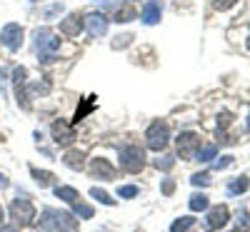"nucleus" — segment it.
I'll return each instance as SVG.
<instances>
[{
	"mask_svg": "<svg viewBox=\"0 0 250 232\" xmlns=\"http://www.w3.org/2000/svg\"><path fill=\"white\" fill-rule=\"evenodd\" d=\"M143 147L140 145H125L120 150V167L125 173H140L143 170Z\"/></svg>",
	"mask_w": 250,
	"mask_h": 232,
	"instance_id": "nucleus-1",
	"label": "nucleus"
},
{
	"mask_svg": "<svg viewBox=\"0 0 250 232\" xmlns=\"http://www.w3.org/2000/svg\"><path fill=\"white\" fill-rule=\"evenodd\" d=\"M35 38H38V53H40V60L43 62H53L55 60V53H58V48H60V40L50 33V30H38L35 33Z\"/></svg>",
	"mask_w": 250,
	"mask_h": 232,
	"instance_id": "nucleus-2",
	"label": "nucleus"
},
{
	"mask_svg": "<svg viewBox=\"0 0 250 232\" xmlns=\"http://www.w3.org/2000/svg\"><path fill=\"white\" fill-rule=\"evenodd\" d=\"M168 137H170V128H168V122H163V120H155L148 128V133H145V140H148L150 150H163V147L168 145Z\"/></svg>",
	"mask_w": 250,
	"mask_h": 232,
	"instance_id": "nucleus-3",
	"label": "nucleus"
},
{
	"mask_svg": "<svg viewBox=\"0 0 250 232\" xmlns=\"http://www.w3.org/2000/svg\"><path fill=\"white\" fill-rule=\"evenodd\" d=\"M10 215L15 220V227H25V225H33V220H35V207L30 205V200L18 197L10 205Z\"/></svg>",
	"mask_w": 250,
	"mask_h": 232,
	"instance_id": "nucleus-4",
	"label": "nucleus"
},
{
	"mask_svg": "<svg viewBox=\"0 0 250 232\" xmlns=\"http://www.w3.org/2000/svg\"><path fill=\"white\" fill-rule=\"evenodd\" d=\"M200 150V135L198 133H180L178 137V155L190 160L195 153Z\"/></svg>",
	"mask_w": 250,
	"mask_h": 232,
	"instance_id": "nucleus-5",
	"label": "nucleus"
},
{
	"mask_svg": "<svg viewBox=\"0 0 250 232\" xmlns=\"http://www.w3.org/2000/svg\"><path fill=\"white\" fill-rule=\"evenodd\" d=\"M0 43H3L8 50H18L20 45H23V28H20L18 23L5 25L3 33H0Z\"/></svg>",
	"mask_w": 250,
	"mask_h": 232,
	"instance_id": "nucleus-6",
	"label": "nucleus"
},
{
	"mask_svg": "<svg viewBox=\"0 0 250 232\" xmlns=\"http://www.w3.org/2000/svg\"><path fill=\"white\" fill-rule=\"evenodd\" d=\"M53 140H55L58 145H70V142L75 140V130H73V125L62 122V120L53 122Z\"/></svg>",
	"mask_w": 250,
	"mask_h": 232,
	"instance_id": "nucleus-7",
	"label": "nucleus"
},
{
	"mask_svg": "<svg viewBox=\"0 0 250 232\" xmlns=\"http://www.w3.org/2000/svg\"><path fill=\"white\" fill-rule=\"evenodd\" d=\"M85 28H88V33H90L93 38H98V35H103V33L108 30V18L100 15V13H90V15L85 18Z\"/></svg>",
	"mask_w": 250,
	"mask_h": 232,
	"instance_id": "nucleus-8",
	"label": "nucleus"
},
{
	"mask_svg": "<svg viewBox=\"0 0 250 232\" xmlns=\"http://www.w3.org/2000/svg\"><path fill=\"white\" fill-rule=\"evenodd\" d=\"M228 217H230L228 207H225V205H220V207L210 210V215L205 217V227H208V230H220V227L228 222Z\"/></svg>",
	"mask_w": 250,
	"mask_h": 232,
	"instance_id": "nucleus-9",
	"label": "nucleus"
},
{
	"mask_svg": "<svg viewBox=\"0 0 250 232\" xmlns=\"http://www.w3.org/2000/svg\"><path fill=\"white\" fill-rule=\"evenodd\" d=\"M83 25H85V23H83V18H80L78 13H73V15H68V18L60 23V33L68 35V38H75V35H80Z\"/></svg>",
	"mask_w": 250,
	"mask_h": 232,
	"instance_id": "nucleus-10",
	"label": "nucleus"
},
{
	"mask_svg": "<svg viewBox=\"0 0 250 232\" xmlns=\"http://www.w3.org/2000/svg\"><path fill=\"white\" fill-rule=\"evenodd\" d=\"M90 173H93V175H100L103 180H113V177H115V167H113L108 160L95 157V160L90 162Z\"/></svg>",
	"mask_w": 250,
	"mask_h": 232,
	"instance_id": "nucleus-11",
	"label": "nucleus"
},
{
	"mask_svg": "<svg viewBox=\"0 0 250 232\" xmlns=\"http://www.w3.org/2000/svg\"><path fill=\"white\" fill-rule=\"evenodd\" d=\"M160 10H163V8H160V3H158V0H150V3L143 8V23L155 25L158 20H160Z\"/></svg>",
	"mask_w": 250,
	"mask_h": 232,
	"instance_id": "nucleus-12",
	"label": "nucleus"
},
{
	"mask_svg": "<svg viewBox=\"0 0 250 232\" xmlns=\"http://www.w3.org/2000/svg\"><path fill=\"white\" fill-rule=\"evenodd\" d=\"M135 18H138V8L128 0V3L115 13V23H130V20H135Z\"/></svg>",
	"mask_w": 250,
	"mask_h": 232,
	"instance_id": "nucleus-13",
	"label": "nucleus"
},
{
	"mask_svg": "<svg viewBox=\"0 0 250 232\" xmlns=\"http://www.w3.org/2000/svg\"><path fill=\"white\" fill-rule=\"evenodd\" d=\"M55 227H58L60 232H75L78 222H75L68 213H55Z\"/></svg>",
	"mask_w": 250,
	"mask_h": 232,
	"instance_id": "nucleus-14",
	"label": "nucleus"
},
{
	"mask_svg": "<svg viewBox=\"0 0 250 232\" xmlns=\"http://www.w3.org/2000/svg\"><path fill=\"white\" fill-rule=\"evenodd\" d=\"M55 195L60 197V200H65V202H78L80 200V195H78V190L75 187H68V185H60V187H55Z\"/></svg>",
	"mask_w": 250,
	"mask_h": 232,
	"instance_id": "nucleus-15",
	"label": "nucleus"
},
{
	"mask_svg": "<svg viewBox=\"0 0 250 232\" xmlns=\"http://www.w3.org/2000/svg\"><path fill=\"white\" fill-rule=\"evenodd\" d=\"M83 157H85V155H83L80 150H70L62 160H65V165H68V167H73V170H80V167H83Z\"/></svg>",
	"mask_w": 250,
	"mask_h": 232,
	"instance_id": "nucleus-16",
	"label": "nucleus"
},
{
	"mask_svg": "<svg viewBox=\"0 0 250 232\" xmlns=\"http://www.w3.org/2000/svg\"><path fill=\"white\" fill-rule=\"evenodd\" d=\"M33 177H35V182L40 185V187H48L50 185V180H53V173H45V170H35V167H33Z\"/></svg>",
	"mask_w": 250,
	"mask_h": 232,
	"instance_id": "nucleus-17",
	"label": "nucleus"
},
{
	"mask_svg": "<svg viewBox=\"0 0 250 232\" xmlns=\"http://www.w3.org/2000/svg\"><path fill=\"white\" fill-rule=\"evenodd\" d=\"M245 190H248V177H235V180L230 182V187H228V193L238 195V193H245Z\"/></svg>",
	"mask_w": 250,
	"mask_h": 232,
	"instance_id": "nucleus-18",
	"label": "nucleus"
},
{
	"mask_svg": "<svg viewBox=\"0 0 250 232\" xmlns=\"http://www.w3.org/2000/svg\"><path fill=\"white\" fill-rule=\"evenodd\" d=\"M188 205H190L193 213H200V210H205V207H208V197H205V195H193Z\"/></svg>",
	"mask_w": 250,
	"mask_h": 232,
	"instance_id": "nucleus-19",
	"label": "nucleus"
},
{
	"mask_svg": "<svg viewBox=\"0 0 250 232\" xmlns=\"http://www.w3.org/2000/svg\"><path fill=\"white\" fill-rule=\"evenodd\" d=\"M193 217H180V220H175L173 222V227H170V232H185L188 227H193Z\"/></svg>",
	"mask_w": 250,
	"mask_h": 232,
	"instance_id": "nucleus-20",
	"label": "nucleus"
},
{
	"mask_svg": "<svg viewBox=\"0 0 250 232\" xmlns=\"http://www.w3.org/2000/svg\"><path fill=\"white\" fill-rule=\"evenodd\" d=\"M93 108H95V97H88V102L83 105V108H78V113H75V122H80V120L85 117V115H88Z\"/></svg>",
	"mask_w": 250,
	"mask_h": 232,
	"instance_id": "nucleus-21",
	"label": "nucleus"
},
{
	"mask_svg": "<svg viewBox=\"0 0 250 232\" xmlns=\"http://www.w3.org/2000/svg\"><path fill=\"white\" fill-rule=\"evenodd\" d=\"M215 145H208V147H203V150H198V160L200 162H208V160H213L215 157Z\"/></svg>",
	"mask_w": 250,
	"mask_h": 232,
	"instance_id": "nucleus-22",
	"label": "nucleus"
},
{
	"mask_svg": "<svg viewBox=\"0 0 250 232\" xmlns=\"http://www.w3.org/2000/svg\"><path fill=\"white\" fill-rule=\"evenodd\" d=\"M90 195H93L95 200H100L103 205H115V200H110V195H108V193H103L100 187H93V190H90Z\"/></svg>",
	"mask_w": 250,
	"mask_h": 232,
	"instance_id": "nucleus-23",
	"label": "nucleus"
},
{
	"mask_svg": "<svg viewBox=\"0 0 250 232\" xmlns=\"http://www.w3.org/2000/svg\"><path fill=\"white\" fill-rule=\"evenodd\" d=\"M73 205H75V213H78L80 217H85V220H90V217H93V207H90V205H83L80 200H78V202H73Z\"/></svg>",
	"mask_w": 250,
	"mask_h": 232,
	"instance_id": "nucleus-24",
	"label": "nucleus"
},
{
	"mask_svg": "<svg viewBox=\"0 0 250 232\" xmlns=\"http://www.w3.org/2000/svg\"><path fill=\"white\" fill-rule=\"evenodd\" d=\"M248 230H250V217H248V213H240V217L235 222V232H248Z\"/></svg>",
	"mask_w": 250,
	"mask_h": 232,
	"instance_id": "nucleus-25",
	"label": "nucleus"
},
{
	"mask_svg": "<svg viewBox=\"0 0 250 232\" xmlns=\"http://www.w3.org/2000/svg\"><path fill=\"white\" fill-rule=\"evenodd\" d=\"M118 195H120V197H135V195H138V187H135V185H125V187L118 190Z\"/></svg>",
	"mask_w": 250,
	"mask_h": 232,
	"instance_id": "nucleus-26",
	"label": "nucleus"
},
{
	"mask_svg": "<svg viewBox=\"0 0 250 232\" xmlns=\"http://www.w3.org/2000/svg\"><path fill=\"white\" fill-rule=\"evenodd\" d=\"M193 185H210V175L208 173H198V175H193Z\"/></svg>",
	"mask_w": 250,
	"mask_h": 232,
	"instance_id": "nucleus-27",
	"label": "nucleus"
},
{
	"mask_svg": "<svg viewBox=\"0 0 250 232\" xmlns=\"http://www.w3.org/2000/svg\"><path fill=\"white\" fill-rule=\"evenodd\" d=\"M235 5V0H213V8L215 10H228V8H233Z\"/></svg>",
	"mask_w": 250,
	"mask_h": 232,
	"instance_id": "nucleus-28",
	"label": "nucleus"
},
{
	"mask_svg": "<svg viewBox=\"0 0 250 232\" xmlns=\"http://www.w3.org/2000/svg\"><path fill=\"white\" fill-rule=\"evenodd\" d=\"M33 93L48 95V93H50V82H35V85H33Z\"/></svg>",
	"mask_w": 250,
	"mask_h": 232,
	"instance_id": "nucleus-29",
	"label": "nucleus"
},
{
	"mask_svg": "<svg viewBox=\"0 0 250 232\" xmlns=\"http://www.w3.org/2000/svg\"><path fill=\"white\" fill-rule=\"evenodd\" d=\"M133 40V35H120V38H115V43H113V48H125Z\"/></svg>",
	"mask_w": 250,
	"mask_h": 232,
	"instance_id": "nucleus-30",
	"label": "nucleus"
},
{
	"mask_svg": "<svg viewBox=\"0 0 250 232\" xmlns=\"http://www.w3.org/2000/svg\"><path fill=\"white\" fill-rule=\"evenodd\" d=\"M155 165H158V170H170V167H173V157H163Z\"/></svg>",
	"mask_w": 250,
	"mask_h": 232,
	"instance_id": "nucleus-31",
	"label": "nucleus"
},
{
	"mask_svg": "<svg viewBox=\"0 0 250 232\" xmlns=\"http://www.w3.org/2000/svg\"><path fill=\"white\" fill-rule=\"evenodd\" d=\"M230 122H233V115H230V113H223V115H220V120H218V125H220L223 130H225Z\"/></svg>",
	"mask_w": 250,
	"mask_h": 232,
	"instance_id": "nucleus-32",
	"label": "nucleus"
},
{
	"mask_svg": "<svg viewBox=\"0 0 250 232\" xmlns=\"http://www.w3.org/2000/svg\"><path fill=\"white\" fill-rule=\"evenodd\" d=\"M173 190H175V182H173V180H165V182H163V193H165V195H170Z\"/></svg>",
	"mask_w": 250,
	"mask_h": 232,
	"instance_id": "nucleus-33",
	"label": "nucleus"
},
{
	"mask_svg": "<svg viewBox=\"0 0 250 232\" xmlns=\"http://www.w3.org/2000/svg\"><path fill=\"white\" fill-rule=\"evenodd\" d=\"M230 162H233V157H220V160L215 162V167H218V170H223V167H228Z\"/></svg>",
	"mask_w": 250,
	"mask_h": 232,
	"instance_id": "nucleus-34",
	"label": "nucleus"
},
{
	"mask_svg": "<svg viewBox=\"0 0 250 232\" xmlns=\"http://www.w3.org/2000/svg\"><path fill=\"white\" fill-rule=\"evenodd\" d=\"M0 187H8V180H5V175H0Z\"/></svg>",
	"mask_w": 250,
	"mask_h": 232,
	"instance_id": "nucleus-35",
	"label": "nucleus"
},
{
	"mask_svg": "<svg viewBox=\"0 0 250 232\" xmlns=\"http://www.w3.org/2000/svg\"><path fill=\"white\" fill-rule=\"evenodd\" d=\"M0 232H15V227H3V230H0Z\"/></svg>",
	"mask_w": 250,
	"mask_h": 232,
	"instance_id": "nucleus-36",
	"label": "nucleus"
},
{
	"mask_svg": "<svg viewBox=\"0 0 250 232\" xmlns=\"http://www.w3.org/2000/svg\"><path fill=\"white\" fill-rule=\"evenodd\" d=\"M0 220H3V207H0Z\"/></svg>",
	"mask_w": 250,
	"mask_h": 232,
	"instance_id": "nucleus-37",
	"label": "nucleus"
},
{
	"mask_svg": "<svg viewBox=\"0 0 250 232\" xmlns=\"http://www.w3.org/2000/svg\"><path fill=\"white\" fill-rule=\"evenodd\" d=\"M248 130H250V122H248Z\"/></svg>",
	"mask_w": 250,
	"mask_h": 232,
	"instance_id": "nucleus-38",
	"label": "nucleus"
},
{
	"mask_svg": "<svg viewBox=\"0 0 250 232\" xmlns=\"http://www.w3.org/2000/svg\"><path fill=\"white\" fill-rule=\"evenodd\" d=\"M130 3H133V0H130Z\"/></svg>",
	"mask_w": 250,
	"mask_h": 232,
	"instance_id": "nucleus-39",
	"label": "nucleus"
}]
</instances>
